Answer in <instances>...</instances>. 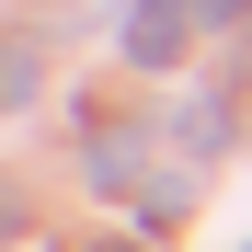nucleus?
Wrapping results in <instances>:
<instances>
[{
	"label": "nucleus",
	"instance_id": "nucleus-1",
	"mask_svg": "<svg viewBox=\"0 0 252 252\" xmlns=\"http://www.w3.org/2000/svg\"><path fill=\"white\" fill-rule=\"evenodd\" d=\"M184 23H195V0H138V23H126V58H138V69H160V58L184 46Z\"/></svg>",
	"mask_w": 252,
	"mask_h": 252
},
{
	"label": "nucleus",
	"instance_id": "nucleus-2",
	"mask_svg": "<svg viewBox=\"0 0 252 252\" xmlns=\"http://www.w3.org/2000/svg\"><path fill=\"white\" fill-rule=\"evenodd\" d=\"M92 252H126V241H92Z\"/></svg>",
	"mask_w": 252,
	"mask_h": 252
}]
</instances>
